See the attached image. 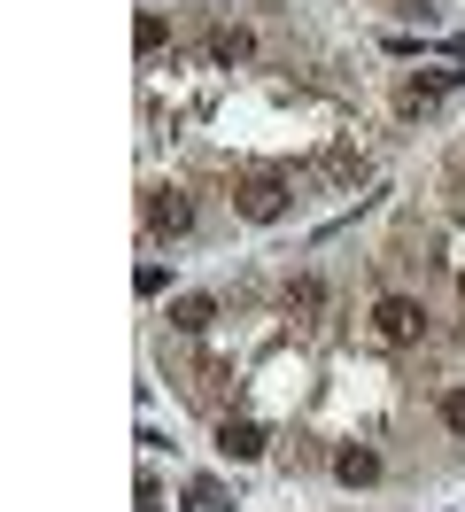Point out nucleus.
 <instances>
[{
    "label": "nucleus",
    "mask_w": 465,
    "mask_h": 512,
    "mask_svg": "<svg viewBox=\"0 0 465 512\" xmlns=\"http://www.w3.org/2000/svg\"><path fill=\"white\" fill-rule=\"evenodd\" d=\"M233 210H241L248 225H272L279 210H287V179H272V171H256V179H241V187H233Z\"/></svg>",
    "instance_id": "obj_2"
},
{
    "label": "nucleus",
    "mask_w": 465,
    "mask_h": 512,
    "mask_svg": "<svg viewBox=\"0 0 465 512\" xmlns=\"http://www.w3.org/2000/svg\"><path fill=\"white\" fill-rule=\"evenodd\" d=\"M334 474L349 481V489H372V481H380V458H372V450H341Z\"/></svg>",
    "instance_id": "obj_6"
},
{
    "label": "nucleus",
    "mask_w": 465,
    "mask_h": 512,
    "mask_svg": "<svg viewBox=\"0 0 465 512\" xmlns=\"http://www.w3.org/2000/svg\"><path fill=\"white\" fill-rule=\"evenodd\" d=\"M372 334H380L388 350H403V342L427 334V311H419L411 295H380V303H372Z\"/></svg>",
    "instance_id": "obj_1"
},
{
    "label": "nucleus",
    "mask_w": 465,
    "mask_h": 512,
    "mask_svg": "<svg viewBox=\"0 0 465 512\" xmlns=\"http://www.w3.org/2000/svg\"><path fill=\"white\" fill-rule=\"evenodd\" d=\"M217 450H225V458H264V427H256V419H225V427H217Z\"/></svg>",
    "instance_id": "obj_3"
},
{
    "label": "nucleus",
    "mask_w": 465,
    "mask_h": 512,
    "mask_svg": "<svg viewBox=\"0 0 465 512\" xmlns=\"http://www.w3.org/2000/svg\"><path fill=\"white\" fill-rule=\"evenodd\" d=\"M148 225H155V233H186V225H194V202H186L179 187L155 194V202H148Z\"/></svg>",
    "instance_id": "obj_4"
},
{
    "label": "nucleus",
    "mask_w": 465,
    "mask_h": 512,
    "mask_svg": "<svg viewBox=\"0 0 465 512\" xmlns=\"http://www.w3.org/2000/svg\"><path fill=\"white\" fill-rule=\"evenodd\" d=\"M458 86V70H427V78H411V94H403V109H427L434 94H450Z\"/></svg>",
    "instance_id": "obj_7"
},
{
    "label": "nucleus",
    "mask_w": 465,
    "mask_h": 512,
    "mask_svg": "<svg viewBox=\"0 0 465 512\" xmlns=\"http://www.w3.org/2000/svg\"><path fill=\"white\" fill-rule=\"evenodd\" d=\"M210 319H217V303H210V295H179V303H171V326H179V334H202Z\"/></svg>",
    "instance_id": "obj_5"
},
{
    "label": "nucleus",
    "mask_w": 465,
    "mask_h": 512,
    "mask_svg": "<svg viewBox=\"0 0 465 512\" xmlns=\"http://www.w3.org/2000/svg\"><path fill=\"white\" fill-rule=\"evenodd\" d=\"M210 55H217V63H248V32H241V24H217Z\"/></svg>",
    "instance_id": "obj_8"
},
{
    "label": "nucleus",
    "mask_w": 465,
    "mask_h": 512,
    "mask_svg": "<svg viewBox=\"0 0 465 512\" xmlns=\"http://www.w3.org/2000/svg\"><path fill=\"white\" fill-rule=\"evenodd\" d=\"M442 427H450V435H465V388H450V396H442Z\"/></svg>",
    "instance_id": "obj_10"
},
{
    "label": "nucleus",
    "mask_w": 465,
    "mask_h": 512,
    "mask_svg": "<svg viewBox=\"0 0 465 512\" xmlns=\"http://www.w3.org/2000/svg\"><path fill=\"white\" fill-rule=\"evenodd\" d=\"M163 32H171V24H163V16H140V24H132V47H140V55H155V47H163Z\"/></svg>",
    "instance_id": "obj_9"
}]
</instances>
